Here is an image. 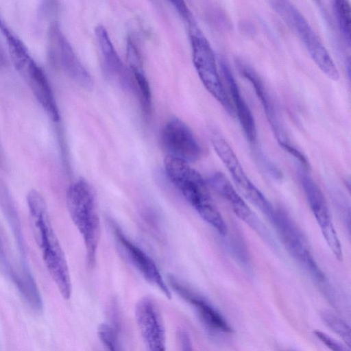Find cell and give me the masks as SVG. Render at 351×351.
Here are the masks:
<instances>
[{
	"label": "cell",
	"instance_id": "obj_1",
	"mask_svg": "<svg viewBox=\"0 0 351 351\" xmlns=\"http://www.w3.org/2000/svg\"><path fill=\"white\" fill-rule=\"evenodd\" d=\"M27 203L33 235L44 263L62 298L69 300L72 292L69 269L50 222L46 202L38 191L32 189L27 195Z\"/></svg>",
	"mask_w": 351,
	"mask_h": 351
},
{
	"label": "cell",
	"instance_id": "obj_2",
	"mask_svg": "<svg viewBox=\"0 0 351 351\" xmlns=\"http://www.w3.org/2000/svg\"><path fill=\"white\" fill-rule=\"evenodd\" d=\"M164 167L171 182L199 215L221 235L226 236L228 227L210 196L208 184L189 163L167 156Z\"/></svg>",
	"mask_w": 351,
	"mask_h": 351
},
{
	"label": "cell",
	"instance_id": "obj_3",
	"mask_svg": "<svg viewBox=\"0 0 351 351\" xmlns=\"http://www.w3.org/2000/svg\"><path fill=\"white\" fill-rule=\"evenodd\" d=\"M66 203L70 217L82 238L87 266L92 269L97 258L101 223L93 190L86 180L78 179L69 186Z\"/></svg>",
	"mask_w": 351,
	"mask_h": 351
},
{
	"label": "cell",
	"instance_id": "obj_4",
	"mask_svg": "<svg viewBox=\"0 0 351 351\" xmlns=\"http://www.w3.org/2000/svg\"><path fill=\"white\" fill-rule=\"evenodd\" d=\"M178 14L187 26L192 49L194 66L206 89L223 106L230 114L234 108L223 88L218 73L213 49L204 36L188 7L184 6Z\"/></svg>",
	"mask_w": 351,
	"mask_h": 351
},
{
	"label": "cell",
	"instance_id": "obj_5",
	"mask_svg": "<svg viewBox=\"0 0 351 351\" xmlns=\"http://www.w3.org/2000/svg\"><path fill=\"white\" fill-rule=\"evenodd\" d=\"M269 219L293 258L323 289L328 290L326 276L314 258L306 237L292 218L285 210L275 208Z\"/></svg>",
	"mask_w": 351,
	"mask_h": 351
},
{
	"label": "cell",
	"instance_id": "obj_6",
	"mask_svg": "<svg viewBox=\"0 0 351 351\" xmlns=\"http://www.w3.org/2000/svg\"><path fill=\"white\" fill-rule=\"evenodd\" d=\"M272 7L294 29L319 69L328 78L337 81L339 73L333 60L302 14L289 1H274Z\"/></svg>",
	"mask_w": 351,
	"mask_h": 351
},
{
	"label": "cell",
	"instance_id": "obj_7",
	"mask_svg": "<svg viewBox=\"0 0 351 351\" xmlns=\"http://www.w3.org/2000/svg\"><path fill=\"white\" fill-rule=\"evenodd\" d=\"M210 141L236 186L246 199L269 219L275 208L250 180L229 143L219 133L215 131L211 133Z\"/></svg>",
	"mask_w": 351,
	"mask_h": 351
},
{
	"label": "cell",
	"instance_id": "obj_8",
	"mask_svg": "<svg viewBox=\"0 0 351 351\" xmlns=\"http://www.w3.org/2000/svg\"><path fill=\"white\" fill-rule=\"evenodd\" d=\"M299 178L307 202L327 245L336 258L342 261L343 252L341 242L322 190L309 175L308 170L304 169L301 171Z\"/></svg>",
	"mask_w": 351,
	"mask_h": 351
},
{
	"label": "cell",
	"instance_id": "obj_9",
	"mask_svg": "<svg viewBox=\"0 0 351 351\" xmlns=\"http://www.w3.org/2000/svg\"><path fill=\"white\" fill-rule=\"evenodd\" d=\"M207 183L228 204L237 217L249 226L266 242L275 246V241L267 227L258 218L222 173H212L209 176Z\"/></svg>",
	"mask_w": 351,
	"mask_h": 351
},
{
	"label": "cell",
	"instance_id": "obj_10",
	"mask_svg": "<svg viewBox=\"0 0 351 351\" xmlns=\"http://www.w3.org/2000/svg\"><path fill=\"white\" fill-rule=\"evenodd\" d=\"M168 282L173 291L192 306L210 332L229 334L232 332L226 319L206 298L173 276L168 277Z\"/></svg>",
	"mask_w": 351,
	"mask_h": 351
},
{
	"label": "cell",
	"instance_id": "obj_11",
	"mask_svg": "<svg viewBox=\"0 0 351 351\" xmlns=\"http://www.w3.org/2000/svg\"><path fill=\"white\" fill-rule=\"evenodd\" d=\"M161 143L169 156L187 163L197 161L202 154L201 147L189 128L181 120H169L161 134Z\"/></svg>",
	"mask_w": 351,
	"mask_h": 351
},
{
	"label": "cell",
	"instance_id": "obj_12",
	"mask_svg": "<svg viewBox=\"0 0 351 351\" xmlns=\"http://www.w3.org/2000/svg\"><path fill=\"white\" fill-rule=\"evenodd\" d=\"M135 319L149 351H167L165 328L158 307L152 298L145 296L138 301Z\"/></svg>",
	"mask_w": 351,
	"mask_h": 351
},
{
	"label": "cell",
	"instance_id": "obj_13",
	"mask_svg": "<svg viewBox=\"0 0 351 351\" xmlns=\"http://www.w3.org/2000/svg\"><path fill=\"white\" fill-rule=\"evenodd\" d=\"M49 38L52 48L66 73L77 84L85 88H91L93 81L73 51L60 26L53 23L49 29Z\"/></svg>",
	"mask_w": 351,
	"mask_h": 351
},
{
	"label": "cell",
	"instance_id": "obj_14",
	"mask_svg": "<svg viewBox=\"0 0 351 351\" xmlns=\"http://www.w3.org/2000/svg\"><path fill=\"white\" fill-rule=\"evenodd\" d=\"M113 228L116 239L135 268L149 283L157 287L166 298H171V293L169 286L164 280L154 261L127 238L119 228L116 226Z\"/></svg>",
	"mask_w": 351,
	"mask_h": 351
},
{
	"label": "cell",
	"instance_id": "obj_15",
	"mask_svg": "<svg viewBox=\"0 0 351 351\" xmlns=\"http://www.w3.org/2000/svg\"><path fill=\"white\" fill-rule=\"evenodd\" d=\"M21 73L47 116L53 121H58L60 113L57 104L49 82L42 68L32 58Z\"/></svg>",
	"mask_w": 351,
	"mask_h": 351
},
{
	"label": "cell",
	"instance_id": "obj_16",
	"mask_svg": "<svg viewBox=\"0 0 351 351\" xmlns=\"http://www.w3.org/2000/svg\"><path fill=\"white\" fill-rule=\"evenodd\" d=\"M95 36L101 49L106 71L119 80L125 90L135 91V82L131 71H128L117 53L106 29L102 25L96 27Z\"/></svg>",
	"mask_w": 351,
	"mask_h": 351
},
{
	"label": "cell",
	"instance_id": "obj_17",
	"mask_svg": "<svg viewBox=\"0 0 351 351\" xmlns=\"http://www.w3.org/2000/svg\"><path fill=\"white\" fill-rule=\"evenodd\" d=\"M240 70L242 75L253 86L255 93L258 97L269 122L271 128L274 133L276 138L280 147L289 144L291 142L286 136L284 130L278 119V117L269 95L268 94L264 84L257 73L246 64H240Z\"/></svg>",
	"mask_w": 351,
	"mask_h": 351
},
{
	"label": "cell",
	"instance_id": "obj_18",
	"mask_svg": "<svg viewBox=\"0 0 351 351\" xmlns=\"http://www.w3.org/2000/svg\"><path fill=\"white\" fill-rule=\"evenodd\" d=\"M221 68L227 82L232 100L235 106L237 114L243 132L251 143H255L257 132L253 114L243 97L238 84L226 62L221 61Z\"/></svg>",
	"mask_w": 351,
	"mask_h": 351
},
{
	"label": "cell",
	"instance_id": "obj_19",
	"mask_svg": "<svg viewBox=\"0 0 351 351\" xmlns=\"http://www.w3.org/2000/svg\"><path fill=\"white\" fill-rule=\"evenodd\" d=\"M0 208L14 236L21 256V264H27L25 243L21 220L10 191L1 179H0Z\"/></svg>",
	"mask_w": 351,
	"mask_h": 351
},
{
	"label": "cell",
	"instance_id": "obj_20",
	"mask_svg": "<svg viewBox=\"0 0 351 351\" xmlns=\"http://www.w3.org/2000/svg\"><path fill=\"white\" fill-rule=\"evenodd\" d=\"M135 82V91L139 96L142 110L149 116L152 107V94L149 82L144 73L143 64L130 66Z\"/></svg>",
	"mask_w": 351,
	"mask_h": 351
},
{
	"label": "cell",
	"instance_id": "obj_21",
	"mask_svg": "<svg viewBox=\"0 0 351 351\" xmlns=\"http://www.w3.org/2000/svg\"><path fill=\"white\" fill-rule=\"evenodd\" d=\"M97 334L105 351H124L117 328L111 323L101 324L98 327Z\"/></svg>",
	"mask_w": 351,
	"mask_h": 351
},
{
	"label": "cell",
	"instance_id": "obj_22",
	"mask_svg": "<svg viewBox=\"0 0 351 351\" xmlns=\"http://www.w3.org/2000/svg\"><path fill=\"white\" fill-rule=\"evenodd\" d=\"M334 8L337 23L346 42L350 44L351 8L348 1L337 0L334 2Z\"/></svg>",
	"mask_w": 351,
	"mask_h": 351
},
{
	"label": "cell",
	"instance_id": "obj_23",
	"mask_svg": "<svg viewBox=\"0 0 351 351\" xmlns=\"http://www.w3.org/2000/svg\"><path fill=\"white\" fill-rule=\"evenodd\" d=\"M321 317L325 324L341 337L348 347H350L351 341L350 326L343 319L330 311H323Z\"/></svg>",
	"mask_w": 351,
	"mask_h": 351
},
{
	"label": "cell",
	"instance_id": "obj_24",
	"mask_svg": "<svg viewBox=\"0 0 351 351\" xmlns=\"http://www.w3.org/2000/svg\"><path fill=\"white\" fill-rule=\"evenodd\" d=\"M313 333L314 335L331 351H350L347 346L322 331L315 330Z\"/></svg>",
	"mask_w": 351,
	"mask_h": 351
},
{
	"label": "cell",
	"instance_id": "obj_25",
	"mask_svg": "<svg viewBox=\"0 0 351 351\" xmlns=\"http://www.w3.org/2000/svg\"><path fill=\"white\" fill-rule=\"evenodd\" d=\"M178 337L180 351H194L193 343L188 332L180 330L178 332Z\"/></svg>",
	"mask_w": 351,
	"mask_h": 351
},
{
	"label": "cell",
	"instance_id": "obj_26",
	"mask_svg": "<svg viewBox=\"0 0 351 351\" xmlns=\"http://www.w3.org/2000/svg\"><path fill=\"white\" fill-rule=\"evenodd\" d=\"M5 56L3 53V51L0 45V66H3L5 64Z\"/></svg>",
	"mask_w": 351,
	"mask_h": 351
},
{
	"label": "cell",
	"instance_id": "obj_27",
	"mask_svg": "<svg viewBox=\"0 0 351 351\" xmlns=\"http://www.w3.org/2000/svg\"><path fill=\"white\" fill-rule=\"evenodd\" d=\"M0 166L1 167H4V160H3V157L2 152H1V146H0Z\"/></svg>",
	"mask_w": 351,
	"mask_h": 351
}]
</instances>
